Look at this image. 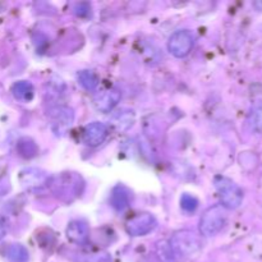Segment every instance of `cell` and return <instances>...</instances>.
I'll list each match as a JSON object with an SVG mask.
<instances>
[{
	"instance_id": "6da1fadb",
	"label": "cell",
	"mask_w": 262,
	"mask_h": 262,
	"mask_svg": "<svg viewBox=\"0 0 262 262\" xmlns=\"http://www.w3.org/2000/svg\"><path fill=\"white\" fill-rule=\"evenodd\" d=\"M201 239L189 230L177 232L170 239V250L177 260L186 261L194 257L201 251Z\"/></svg>"
},
{
	"instance_id": "5bb4252c",
	"label": "cell",
	"mask_w": 262,
	"mask_h": 262,
	"mask_svg": "<svg viewBox=\"0 0 262 262\" xmlns=\"http://www.w3.org/2000/svg\"><path fill=\"white\" fill-rule=\"evenodd\" d=\"M112 122L118 130H127L135 123V113L129 109H122L113 115Z\"/></svg>"
},
{
	"instance_id": "8fae6325",
	"label": "cell",
	"mask_w": 262,
	"mask_h": 262,
	"mask_svg": "<svg viewBox=\"0 0 262 262\" xmlns=\"http://www.w3.org/2000/svg\"><path fill=\"white\" fill-rule=\"evenodd\" d=\"M130 199H132V194L130 191L123 184H118L117 187H114L112 191V196H110V205L114 210L117 211H124L130 204Z\"/></svg>"
},
{
	"instance_id": "7a4b0ae2",
	"label": "cell",
	"mask_w": 262,
	"mask_h": 262,
	"mask_svg": "<svg viewBox=\"0 0 262 262\" xmlns=\"http://www.w3.org/2000/svg\"><path fill=\"white\" fill-rule=\"evenodd\" d=\"M51 189L58 199L63 201H72L76 197L81 196L83 192L84 183L81 176L76 173H64L59 177H55L50 182Z\"/></svg>"
},
{
	"instance_id": "ac0fdd59",
	"label": "cell",
	"mask_w": 262,
	"mask_h": 262,
	"mask_svg": "<svg viewBox=\"0 0 262 262\" xmlns=\"http://www.w3.org/2000/svg\"><path fill=\"white\" fill-rule=\"evenodd\" d=\"M181 207L183 211L191 214V212L196 211L197 207H199V200L194 196H192V194L184 193L181 197Z\"/></svg>"
},
{
	"instance_id": "277c9868",
	"label": "cell",
	"mask_w": 262,
	"mask_h": 262,
	"mask_svg": "<svg viewBox=\"0 0 262 262\" xmlns=\"http://www.w3.org/2000/svg\"><path fill=\"white\" fill-rule=\"evenodd\" d=\"M225 223H227V216L222 207H210L200 220V233L204 237H214L224 228Z\"/></svg>"
},
{
	"instance_id": "30bf717a",
	"label": "cell",
	"mask_w": 262,
	"mask_h": 262,
	"mask_svg": "<svg viewBox=\"0 0 262 262\" xmlns=\"http://www.w3.org/2000/svg\"><path fill=\"white\" fill-rule=\"evenodd\" d=\"M90 229L87 223L83 220H73L67 227V238L71 242L77 243V245H82L89 239Z\"/></svg>"
},
{
	"instance_id": "52a82bcc",
	"label": "cell",
	"mask_w": 262,
	"mask_h": 262,
	"mask_svg": "<svg viewBox=\"0 0 262 262\" xmlns=\"http://www.w3.org/2000/svg\"><path fill=\"white\" fill-rule=\"evenodd\" d=\"M156 219L151 214H138L130 217L125 224V230L132 237H143L156 228Z\"/></svg>"
},
{
	"instance_id": "5b68a950",
	"label": "cell",
	"mask_w": 262,
	"mask_h": 262,
	"mask_svg": "<svg viewBox=\"0 0 262 262\" xmlns=\"http://www.w3.org/2000/svg\"><path fill=\"white\" fill-rule=\"evenodd\" d=\"M49 123L56 136H63L68 132L74 122V113L69 106L59 105L49 110Z\"/></svg>"
},
{
	"instance_id": "9c48e42d",
	"label": "cell",
	"mask_w": 262,
	"mask_h": 262,
	"mask_svg": "<svg viewBox=\"0 0 262 262\" xmlns=\"http://www.w3.org/2000/svg\"><path fill=\"white\" fill-rule=\"evenodd\" d=\"M120 97H122V94L119 90H106V91H102L101 94L96 95V97L94 99V105L99 112L109 113L117 106L118 102L120 101Z\"/></svg>"
},
{
	"instance_id": "44dd1931",
	"label": "cell",
	"mask_w": 262,
	"mask_h": 262,
	"mask_svg": "<svg viewBox=\"0 0 262 262\" xmlns=\"http://www.w3.org/2000/svg\"><path fill=\"white\" fill-rule=\"evenodd\" d=\"M5 235V227L4 225H3V223L0 222V239H2L3 237H4Z\"/></svg>"
},
{
	"instance_id": "8992f818",
	"label": "cell",
	"mask_w": 262,
	"mask_h": 262,
	"mask_svg": "<svg viewBox=\"0 0 262 262\" xmlns=\"http://www.w3.org/2000/svg\"><path fill=\"white\" fill-rule=\"evenodd\" d=\"M194 37L188 30H179L170 36L168 49L176 58H184L193 48Z\"/></svg>"
},
{
	"instance_id": "ffe728a7",
	"label": "cell",
	"mask_w": 262,
	"mask_h": 262,
	"mask_svg": "<svg viewBox=\"0 0 262 262\" xmlns=\"http://www.w3.org/2000/svg\"><path fill=\"white\" fill-rule=\"evenodd\" d=\"M86 262H112V257L109 253H97L87 258Z\"/></svg>"
},
{
	"instance_id": "4fadbf2b",
	"label": "cell",
	"mask_w": 262,
	"mask_h": 262,
	"mask_svg": "<svg viewBox=\"0 0 262 262\" xmlns=\"http://www.w3.org/2000/svg\"><path fill=\"white\" fill-rule=\"evenodd\" d=\"M12 94L15 100L22 102H30L33 99L35 95V90L33 86L27 81H19L15 82L12 86Z\"/></svg>"
},
{
	"instance_id": "ba28073f",
	"label": "cell",
	"mask_w": 262,
	"mask_h": 262,
	"mask_svg": "<svg viewBox=\"0 0 262 262\" xmlns=\"http://www.w3.org/2000/svg\"><path fill=\"white\" fill-rule=\"evenodd\" d=\"M107 133L109 130H107L106 124L101 122H92L84 127L82 140L90 147H97L106 140Z\"/></svg>"
},
{
	"instance_id": "d6986e66",
	"label": "cell",
	"mask_w": 262,
	"mask_h": 262,
	"mask_svg": "<svg viewBox=\"0 0 262 262\" xmlns=\"http://www.w3.org/2000/svg\"><path fill=\"white\" fill-rule=\"evenodd\" d=\"M251 122H252L253 128H255L257 132L261 133L262 132V102L256 105L255 109H253Z\"/></svg>"
},
{
	"instance_id": "7c38bea8",
	"label": "cell",
	"mask_w": 262,
	"mask_h": 262,
	"mask_svg": "<svg viewBox=\"0 0 262 262\" xmlns=\"http://www.w3.org/2000/svg\"><path fill=\"white\" fill-rule=\"evenodd\" d=\"M20 174H22L20 181H22L23 186H26L27 188H38V187L49 183V177L40 169H26Z\"/></svg>"
},
{
	"instance_id": "2e32d148",
	"label": "cell",
	"mask_w": 262,
	"mask_h": 262,
	"mask_svg": "<svg viewBox=\"0 0 262 262\" xmlns=\"http://www.w3.org/2000/svg\"><path fill=\"white\" fill-rule=\"evenodd\" d=\"M17 150L19 152L20 156L26 159H32L35 158L38 154V147L36 145L35 141H32L31 138H20L17 143Z\"/></svg>"
},
{
	"instance_id": "e0dca14e",
	"label": "cell",
	"mask_w": 262,
	"mask_h": 262,
	"mask_svg": "<svg viewBox=\"0 0 262 262\" xmlns=\"http://www.w3.org/2000/svg\"><path fill=\"white\" fill-rule=\"evenodd\" d=\"M78 82L84 90L87 91H92L96 89L97 83H99V78L96 74L91 71H81L78 73Z\"/></svg>"
},
{
	"instance_id": "3957f363",
	"label": "cell",
	"mask_w": 262,
	"mask_h": 262,
	"mask_svg": "<svg viewBox=\"0 0 262 262\" xmlns=\"http://www.w3.org/2000/svg\"><path fill=\"white\" fill-rule=\"evenodd\" d=\"M214 183L223 206L227 209H235L242 204L243 193L234 182L225 177H216Z\"/></svg>"
},
{
	"instance_id": "9a60e30c",
	"label": "cell",
	"mask_w": 262,
	"mask_h": 262,
	"mask_svg": "<svg viewBox=\"0 0 262 262\" xmlns=\"http://www.w3.org/2000/svg\"><path fill=\"white\" fill-rule=\"evenodd\" d=\"M8 261L10 262H28L30 255H28V251L25 246L22 245H10L7 248V252H5Z\"/></svg>"
}]
</instances>
